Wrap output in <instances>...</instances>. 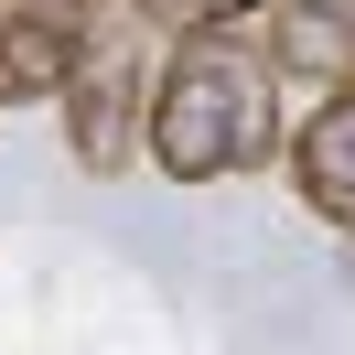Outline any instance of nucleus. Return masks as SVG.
<instances>
[{
	"label": "nucleus",
	"mask_w": 355,
	"mask_h": 355,
	"mask_svg": "<svg viewBox=\"0 0 355 355\" xmlns=\"http://www.w3.org/2000/svg\"><path fill=\"white\" fill-rule=\"evenodd\" d=\"M87 44H97V0H0V108L65 97Z\"/></svg>",
	"instance_id": "obj_3"
},
{
	"label": "nucleus",
	"mask_w": 355,
	"mask_h": 355,
	"mask_svg": "<svg viewBox=\"0 0 355 355\" xmlns=\"http://www.w3.org/2000/svg\"><path fill=\"white\" fill-rule=\"evenodd\" d=\"M151 173L162 183H226V173H259V162L291 151L280 130V87H269V54L248 33H183L162 54V87H151Z\"/></svg>",
	"instance_id": "obj_1"
},
{
	"label": "nucleus",
	"mask_w": 355,
	"mask_h": 355,
	"mask_svg": "<svg viewBox=\"0 0 355 355\" xmlns=\"http://www.w3.org/2000/svg\"><path fill=\"white\" fill-rule=\"evenodd\" d=\"M280 162H291V194H302L323 226L355 237V87H334L323 108H312V130H291Z\"/></svg>",
	"instance_id": "obj_4"
},
{
	"label": "nucleus",
	"mask_w": 355,
	"mask_h": 355,
	"mask_svg": "<svg viewBox=\"0 0 355 355\" xmlns=\"http://www.w3.org/2000/svg\"><path fill=\"white\" fill-rule=\"evenodd\" d=\"M269 65L355 87V0H280L269 11Z\"/></svg>",
	"instance_id": "obj_5"
},
{
	"label": "nucleus",
	"mask_w": 355,
	"mask_h": 355,
	"mask_svg": "<svg viewBox=\"0 0 355 355\" xmlns=\"http://www.w3.org/2000/svg\"><path fill=\"white\" fill-rule=\"evenodd\" d=\"M130 11H140L151 33H173V44H183V33H237L248 11H280V0H130Z\"/></svg>",
	"instance_id": "obj_6"
},
{
	"label": "nucleus",
	"mask_w": 355,
	"mask_h": 355,
	"mask_svg": "<svg viewBox=\"0 0 355 355\" xmlns=\"http://www.w3.org/2000/svg\"><path fill=\"white\" fill-rule=\"evenodd\" d=\"M151 87H162V65L140 54V33H97L87 44V65L65 76V151H76V173H130L140 162V140H151Z\"/></svg>",
	"instance_id": "obj_2"
}]
</instances>
